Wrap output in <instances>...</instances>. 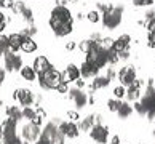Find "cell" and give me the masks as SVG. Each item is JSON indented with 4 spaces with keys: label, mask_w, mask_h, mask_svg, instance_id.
<instances>
[{
    "label": "cell",
    "mask_w": 155,
    "mask_h": 144,
    "mask_svg": "<svg viewBox=\"0 0 155 144\" xmlns=\"http://www.w3.org/2000/svg\"><path fill=\"white\" fill-rule=\"evenodd\" d=\"M7 117L15 120V122H18V120L22 119V111L18 106H8L7 107Z\"/></svg>",
    "instance_id": "7402d4cb"
},
{
    "label": "cell",
    "mask_w": 155,
    "mask_h": 144,
    "mask_svg": "<svg viewBox=\"0 0 155 144\" xmlns=\"http://www.w3.org/2000/svg\"><path fill=\"white\" fill-rule=\"evenodd\" d=\"M155 0H133V3L136 7H147V5H152Z\"/></svg>",
    "instance_id": "e575fe53"
},
{
    "label": "cell",
    "mask_w": 155,
    "mask_h": 144,
    "mask_svg": "<svg viewBox=\"0 0 155 144\" xmlns=\"http://www.w3.org/2000/svg\"><path fill=\"white\" fill-rule=\"evenodd\" d=\"M21 16H22V18H24L26 21H29V22H32V21H34L32 10H31V8H24V10H22V13H21Z\"/></svg>",
    "instance_id": "836d02e7"
},
{
    "label": "cell",
    "mask_w": 155,
    "mask_h": 144,
    "mask_svg": "<svg viewBox=\"0 0 155 144\" xmlns=\"http://www.w3.org/2000/svg\"><path fill=\"white\" fill-rule=\"evenodd\" d=\"M130 42H131V37L128 34H122L115 42H114V50L117 53H122V51H128L130 48Z\"/></svg>",
    "instance_id": "ac0fdd59"
},
{
    "label": "cell",
    "mask_w": 155,
    "mask_h": 144,
    "mask_svg": "<svg viewBox=\"0 0 155 144\" xmlns=\"http://www.w3.org/2000/svg\"><path fill=\"white\" fill-rule=\"evenodd\" d=\"M134 109H136V112L139 114V115H146V109L142 107L141 102H136V104H134Z\"/></svg>",
    "instance_id": "60d3db41"
},
{
    "label": "cell",
    "mask_w": 155,
    "mask_h": 144,
    "mask_svg": "<svg viewBox=\"0 0 155 144\" xmlns=\"http://www.w3.org/2000/svg\"><path fill=\"white\" fill-rule=\"evenodd\" d=\"M110 83V80H109L106 75L102 77V75H96L94 79H93V82H91V85H90V88L91 90H101V88H106V86Z\"/></svg>",
    "instance_id": "ffe728a7"
},
{
    "label": "cell",
    "mask_w": 155,
    "mask_h": 144,
    "mask_svg": "<svg viewBox=\"0 0 155 144\" xmlns=\"http://www.w3.org/2000/svg\"><path fill=\"white\" fill-rule=\"evenodd\" d=\"M94 42H91V40H82V42L78 43V48L83 51V53H88V51L91 50V47H93Z\"/></svg>",
    "instance_id": "f1b7e54d"
},
{
    "label": "cell",
    "mask_w": 155,
    "mask_h": 144,
    "mask_svg": "<svg viewBox=\"0 0 155 144\" xmlns=\"http://www.w3.org/2000/svg\"><path fill=\"white\" fill-rule=\"evenodd\" d=\"M3 61H5V71H8V72L21 71V67H22V58L16 53H5Z\"/></svg>",
    "instance_id": "5b68a950"
},
{
    "label": "cell",
    "mask_w": 155,
    "mask_h": 144,
    "mask_svg": "<svg viewBox=\"0 0 155 144\" xmlns=\"http://www.w3.org/2000/svg\"><path fill=\"white\" fill-rule=\"evenodd\" d=\"M19 72H21V77L24 80H27V82H34L37 77V72L34 71V67H31V66H22Z\"/></svg>",
    "instance_id": "44dd1931"
},
{
    "label": "cell",
    "mask_w": 155,
    "mask_h": 144,
    "mask_svg": "<svg viewBox=\"0 0 155 144\" xmlns=\"http://www.w3.org/2000/svg\"><path fill=\"white\" fill-rule=\"evenodd\" d=\"M35 115H37V117H40L42 120L47 119V112H45L42 107H35Z\"/></svg>",
    "instance_id": "f35d334b"
},
{
    "label": "cell",
    "mask_w": 155,
    "mask_h": 144,
    "mask_svg": "<svg viewBox=\"0 0 155 144\" xmlns=\"http://www.w3.org/2000/svg\"><path fill=\"white\" fill-rule=\"evenodd\" d=\"M21 144H31L29 141H21Z\"/></svg>",
    "instance_id": "816d5d0a"
},
{
    "label": "cell",
    "mask_w": 155,
    "mask_h": 144,
    "mask_svg": "<svg viewBox=\"0 0 155 144\" xmlns=\"http://www.w3.org/2000/svg\"><path fill=\"white\" fill-rule=\"evenodd\" d=\"M13 99L19 101L21 106L27 107V106H32L34 102H35V95H34L31 90H27V88H18L13 93Z\"/></svg>",
    "instance_id": "277c9868"
},
{
    "label": "cell",
    "mask_w": 155,
    "mask_h": 144,
    "mask_svg": "<svg viewBox=\"0 0 155 144\" xmlns=\"http://www.w3.org/2000/svg\"><path fill=\"white\" fill-rule=\"evenodd\" d=\"M122 15H123V7L122 5H118V7H112L110 11H107V13L102 15V26L109 31H112V29H115L117 26H120V22H122Z\"/></svg>",
    "instance_id": "3957f363"
},
{
    "label": "cell",
    "mask_w": 155,
    "mask_h": 144,
    "mask_svg": "<svg viewBox=\"0 0 155 144\" xmlns=\"http://www.w3.org/2000/svg\"><path fill=\"white\" fill-rule=\"evenodd\" d=\"M35 144H53L51 141H47V139H43V138H38V139L35 141Z\"/></svg>",
    "instance_id": "7dc6e473"
},
{
    "label": "cell",
    "mask_w": 155,
    "mask_h": 144,
    "mask_svg": "<svg viewBox=\"0 0 155 144\" xmlns=\"http://www.w3.org/2000/svg\"><path fill=\"white\" fill-rule=\"evenodd\" d=\"M34 71L37 72V75H42L43 72H47L50 67H53L50 64V61L47 59V56H37L35 59H34Z\"/></svg>",
    "instance_id": "5bb4252c"
},
{
    "label": "cell",
    "mask_w": 155,
    "mask_h": 144,
    "mask_svg": "<svg viewBox=\"0 0 155 144\" xmlns=\"http://www.w3.org/2000/svg\"><path fill=\"white\" fill-rule=\"evenodd\" d=\"M97 10L102 11V13H107V11H110L112 10V5L110 3H97Z\"/></svg>",
    "instance_id": "d590c367"
},
{
    "label": "cell",
    "mask_w": 155,
    "mask_h": 144,
    "mask_svg": "<svg viewBox=\"0 0 155 144\" xmlns=\"http://www.w3.org/2000/svg\"><path fill=\"white\" fill-rule=\"evenodd\" d=\"M50 27L53 29L54 35L58 37H66L72 32V22H58V21L50 19Z\"/></svg>",
    "instance_id": "30bf717a"
},
{
    "label": "cell",
    "mask_w": 155,
    "mask_h": 144,
    "mask_svg": "<svg viewBox=\"0 0 155 144\" xmlns=\"http://www.w3.org/2000/svg\"><path fill=\"white\" fill-rule=\"evenodd\" d=\"M149 47L155 48V31L149 32Z\"/></svg>",
    "instance_id": "ab89813d"
},
{
    "label": "cell",
    "mask_w": 155,
    "mask_h": 144,
    "mask_svg": "<svg viewBox=\"0 0 155 144\" xmlns=\"http://www.w3.org/2000/svg\"><path fill=\"white\" fill-rule=\"evenodd\" d=\"M131 112H133V107H131L128 102H122V104H120V107H118V111H117V114H118V117H120V119L130 117Z\"/></svg>",
    "instance_id": "cb8c5ba5"
},
{
    "label": "cell",
    "mask_w": 155,
    "mask_h": 144,
    "mask_svg": "<svg viewBox=\"0 0 155 144\" xmlns=\"http://www.w3.org/2000/svg\"><path fill=\"white\" fill-rule=\"evenodd\" d=\"M94 125H96L94 115H88V117H85V119L82 120V123H80L78 128H80V130H83V131H90Z\"/></svg>",
    "instance_id": "603a6c76"
},
{
    "label": "cell",
    "mask_w": 155,
    "mask_h": 144,
    "mask_svg": "<svg viewBox=\"0 0 155 144\" xmlns=\"http://www.w3.org/2000/svg\"><path fill=\"white\" fill-rule=\"evenodd\" d=\"M58 130H59L66 138H72V139H74V138L78 136V130H80V128L75 125V122H69V123L61 122V123L58 125Z\"/></svg>",
    "instance_id": "7c38bea8"
},
{
    "label": "cell",
    "mask_w": 155,
    "mask_h": 144,
    "mask_svg": "<svg viewBox=\"0 0 155 144\" xmlns=\"http://www.w3.org/2000/svg\"><path fill=\"white\" fill-rule=\"evenodd\" d=\"M3 80H5V71H3V69H0V86H2Z\"/></svg>",
    "instance_id": "c3c4849f"
},
{
    "label": "cell",
    "mask_w": 155,
    "mask_h": 144,
    "mask_svg": "<svg viewBox=\"0 0 155 144\" xmlns=\"http://www.w3.org/2000/svg\"><path fill=\"white\" fill-rule=\"evenodd\" d=\"M40 135H42V131H40V126L34 125L32 122H27L24 126H22V138H24V141H29V142H35Z\"/></svg>",
    "instance_id": "ba28073f"
},
{
    "label": "cell",
    "mask_w": 155,
    "mask_h": 144,
    "mask_svg": "<svg viewBox=\"0 0 155 144\" xmlns=\"http://www.w3.org/2000/svg\"><path fill=\"white\" fill-rule=\"evenodd\" d=\"M74 48H75V42H67L66 43V50L67 51H72Z\"/></svg>",
    "instance_id": "f6af8a7d"
},
{
    "label": "cell",
    "mask_w": 155,
    "mask_h": 144,
    "mask_svg": "<svg viewBox=\"0 0 155 144\" xmlns=\"http://www.w3.org/2000/svg\"><path fill=\"white\" fill-rule=\"evenodd\" d=\"M21 111H22V119H27L29 122L34 119V115H35V109L31 107V106H27V107H24V109H21Z\"/></svg>",
    "instance_id": "484cf974"
},
{
    "label": "cell",
    "mask_w": 155,
    "mask_h": 144,
    "mask_svg": "<svg viewBox=\"0 0 155 144\" xmlns=\"http://www.w3.org/2000/svg\"><path fill=\"white\" fill-rule=\"evenodd\" d=\"M61 82H62L61 72L58 69H53V67H50L47 72H43L42 75H38V83L45 90H56Z\"/></svg>",
    "instance_id": "7a4b0ae2"
},
{
    "label": "cell",
    "mask_w": 155,
    "mask_h": 144,
    "mask_svg": "<svg viewBox=\"0 0 155 144\" xmlns=\"http://www.w3.org/2000/svg\"><path fill=\"white\" fill-rule=\"evenodd\" d=\"M50 19L58 21V22H72V16H71L69 8L58 5V7H54L53 10H51V18Z\"/></svg>",
    "instance_id": "9c48e42d"
},
{
    "label": "cell",
    "mask_w": 155,
    "mask_h": 144,
    "mask_svg": "<svg viewBox=\"0 0 155 144\" xmlns=\"http://www.w3.org/2000/svg\"><path fill=\"white\" fill-rule=\"evenodd\" d=\"M75 2H78V0H67V3H75Z\"/></svg>",
    "instance_id": "f907efd6"
},
{
    "label": "cell",
    "mask_w": 155,
    "mask_h": 144,
    "mask_svg": "<svg viewBox=\"0 0 155 144\" xmlns=\"http://www.w3.org/2000/svg\"><path fill=\"white\" fill-rule=\"evenodd\" d=\"M114 42H115V40L114 39H110V37H106V39H102L101 40V47L104 48L106 51H110V50H114Z\"/></svg>",
    "instance_id": "d4e9b609"
},
{
    "label": "cell",
    "mask_w": 155,
    "mask_h": 144,
    "mask_svg": "<svg viewBox=\"0 0 155 144\" xmlns=\"http://www.w3.org/2000/svg\"><path fill=\"white\" fill-rule=\"evenodd\" d=\"M78 69H80V77L82 79H91V77L94 79L97 75V72H99V69H97L94 64H90V62H87V61H85Z\"/></svg>",
    "instance_id": "e0dca14e"
},
{
    "label": "cell",
    "mask_w": 155,
    "mask_h": 144,
    "mask_svg": "<svg viewBox=\"0 0 155 144\" xmlns=\"http://www.w3.org/2000/svg\"><path fill=\"white\" fill-rule=\"evenodd\" d=\"M110 144H120V138L118 136H114L110 139Z\"/></svg>",
    "instance_id": "681fc988"
},
{
    "label": "cell",
    "mask_w": 155,
    "mask_h": 144,
    "mask_svg": "<svg viewBox=\"0 0 155 144\" xmlns=\"http://www.w3.org/2000/svg\"><path fill=\"white\" fill-rule=\"evenodd\" d=\"M87 62H90V64H94L97 69H102L106 64H109L107 62V51L101 47L99 43H93V47H91V50L87 53Z\"/></svg>",
    "instance_id": "6da1fadb"
},
{
    "label": "cell",
    "mask_w": 155,
    "mask_h": 144,
    "mask_svg": "<svg viewBox=\"0 0 155 144\" xmlns=\"http://www.w3.org/2000/svg\"><path fill=\"white\" fill-rule=\"evenodd\" d=\"M67 117L71 119V122H77V120L80 119V115H78V112H75V111H69V112H67Z\"/></svg>",
    "instance_id": "74e56055"
},
{
    "label": "cell",
    "mask_w": 155,
    "mask_h": 144,
    "mask_svg": "<svg viewBox=\"0 0 155 144\" xmlns=\"http://www.w3.org/2000/svg\"><path fill=\"white\" fill-rule=\"evenodd\" d=\"M120 102L118 99H109L107 101V106H109V111H112V112H117L118 111V107H120Z\"/></svg>",
    "instance_id": "1f68e13d"
},
{
    "label": "cell",
    "mask_w": 155,
    "mask_h": 144,
    "mask_svg": "<svg viewBox=\"0 0 155 144\" xmlns=\"http://www.w3.org/2000/svg\"><path fill=\"white\" fill-rule=\"evenodd\" d=\"M118 80H120V83H122L123 86H130V85H133L136 82V69L133 66H125L120 69V72H118Z\"/></svg>",
    "instance_id": "8992f818"
},
{
    "label": "cell",
    "mask_w": 155,
    "mask_h": 144,
    "mask_svg": "<svg viewBox=\"0 0 155 144\" xmlns=\"http://www.w3.org/2000/svg\"><path fill=\"white\" fill-rule=\"evenodd\" d=\"M59 91L61 95H66V93H69V86H67V83H64V82H61L59 85H58V88H56Z\"/></svg>",
    "instance_id": "8d00e7d4"
},
{
    "label": "cell",
    "mask_w": 155,
    "mask_h": 144,
    "mask_svg": "<svg viewBox=\"0 0 155 144\" xmlns=\"http://www.w3.org/2000/svg\"><path fill=\"white\" fill-rule=\"evenodd\" d=\"M22 37L21 32H13L8 35V51L7 53H16L21 47V42H22Z\"/></svg>",
    "instance_id": "9a60e30c"
},
{
    "label": "cell",
    "mask_w": 155,
    "mask_h": 144,
    "mask_svg": "<svg viewBox=\"0 0 155 144\" xmlns=\"http://www.w3.org/2000/svg\"><path fill=\"white\" fill-rule=\"evenodd\" d=\"M155 18V11L153 10H149L147 13H146V19L144 21H149V19H153Z\"/></svg>",
    "instance_id": "ee69618b"
},
{
    "label": "cell",
    "mask_w": 155,
    "mask_h": 144,
    "mask_svg": "<svg viewBox=\"0 0 155 144\" xmlns=\"http://www.w3.org/2000/svg\"><path fill=\"white\" fill-rule=\"evenodd\" d=\"M35 34H37V29L34 27V26H29V27L22 29L21 35H22V37H32V35H35Z\"/></svg>",
    "instance_id": "d6a6232c"
},
{
    "label": "cell",
    "mask_w": 155,
    "mask_h": 144,
    "mask_svg": "<svg viewBox=\"0 0 155 144\" xmlns=\"http://www.w3.org/2000/svg\"><path fill=\"white\" fill-rule=\"evenodd\" d=\"M0 5H2V7L3 8H13V5H15V2H13V0H2V3H0Z\"/></svg>",
    "instance_id": "b9f144b4"
},
{
    "label": "cell",
    "mask_w": 155,
    "mask_h": 144,
    "mask_svg": "<svg viewBox=\"0 0 155 144\" xmlns=\"http://www.w3.org/2000/svg\"><path fill=\"white\" fill-rule=\"evenodd\" d=\"M114 96L117 98V99H122V98L126 95V90H125V86L123 85H118V86H115V88H114Z\"/></svg>",
    "instance_id": "f546056e"
},
{
    "label": "cell",
    "mask_w": 155,
    "mask_h": 144,
    "mask_svg": "<svg viewBox=\"0 0 155 144\" xmlns=\"http://www.w3.org/2000/svg\"><path fill=\"white\" fill-rule=\"evenodd\" d=\"M77 79H80V69L75 66V64H69L66 67V71L61 74V80L64 83H69V82H75Z\"/></svg>",
    "instance_id": "4fadbf2b"
},
{
    "label": "cell",
    "mask_w": 155,
    "mask_h": 144,
    "mask_svg": "<svg viewBox=\"0 0 155 144\" xmlns=\"http://www.w3.org/2000/svg\"><path fill=\"white\" fill-rule=\"evenodd\" d=\"M21 51H24V53H34V51L37 50V43H35V40H34L32 37H24L22 39V42H21V47H19Z\"/></svg>",
    "instance_id": "d6986e66"
},
{
    "label": "cell",
    "mask_w": 155,
    "mask_h": 144,
    "mask_svg": "<svg viewBox=\"0 0 155 144\" xmlns=\"http://www.w3.org/2000/svg\"><path fill=\"white\" fill-rule=\"evenodd\" d=\"M87 18H88V21H90V22H93V24H96V22H99V21H101L99 11H96V10L90 11V13L87 15Z\"/></svg>",
    "instance_id": "4dcf8cb0"
},
{
    "label": "cell",
    "mask_w": 155,
    "mask_h": 144,
    "mask_svg": "<svg viewBox=\"0 0 155 144\" xmlns=\"http://www.w3.org/2000/svg\"><path fill=\"white\" fill-rule=\"evenodd\" d=\"M69 98L75 102V106L78 107V109H82V107H85L87 106V102H88V96H87V93H83L80 88H72V90H69Z\"/></svg>",
    "instance_id": "8fae6325"
},
{
    "label": "cell",
    "mask_w": 155,
    "mask_h": 144,
    "mask_svg": "<svg viewBox=\"0 0 155 144\" xmlns=\"http://www.w3.org/2000/svg\"><path fill=\"white\" fill-rule=\"evenodd\" d=\"M118 59H120V58H118V53L115 50L107 51V62H109V64H117Z\"/></svg>",
    "instance_id": "83f0119b"
},
{
    "label": "cell",
    "mask_w": 155,
    "mask_h": 144,
    "mask_svg": "<svg viewBox=\"0 0 155 144\" xmlns=\"http://www.w3.org/2000/svg\"><path fill=\"white\" fill-rule=\"evenodd\" d=\"M0 3H2V0H0Z\"/></svg>",
    "instance_id": "f5cc1de1"
},
{
    "label": "cell",
    "mask_w": 155,
    "mask_h": 144,
    "mask_svg": "<svg viewBox=\"0 0 155 144\" xmlns=\"http://www.w3.org/2000/svg\"><path fill=\"white\" fill-rule=\"evenodd\" d=\"M90 136L93 138L96 142L106 144L107 139H109V128L104 126V125H101V123H96L93 128L90 130Z\"/></svg>",
    "instance_id": "52a82bcc"
},
{
    "label": "cell",
    "mask_w": 155,
    "mask_h": 144,
    "mask_svg": "<svg viewBox=\"0 0 155 144\" xmlns=\"http://www.w3.org/2000/svg\"><path fill=\"white\" fill-rule=\"evenodd\" d=\"M106 77H107L109 80H112L114 77H115V71H114V67H109V69H107V74H106Z\"/></svg>",
    "instance_id": "7bdbcfd3"
},
{
    "label": "cell",
    "mask_w": 155,
    "mask_h": 144,
    "mask_svg": "<svg viewBox=\"0 0 155 144\" xmlns=\"http://www.w3.org/2000/svg\"><path fill=\"white\" fill-rule=\"evenodd\" d=\"M141 88H142V80H136L133 85H130L128 90H126V98H128V101H137L139 99V96L142 95Z\"/></svg>",
    "instance_id": "2e32d148"
},
{
    "label": "cell",
    "mask_w": 155,
    "mask_h": 144,
    "mask_svg": "<svg viewBox=\"0 0 155 144\" xmlns=\"http://www.w3.org/2000/svg\"><path fill=\"white\" fill-rule=\"evenodd\" d=\"M8 51V37L0 34V55H5Z\"/></svg>",
    "instance_id": "4316f807"
},
{
    "label": "cell",
    "mask_w": 155,
    "mask_h": 144,
    "mask_svg": "<svg viewBox=\"0 0 155 144\" xmlns=\"http://www.w3.org/2000/svg\"><path fill=\"white\" fill-rule=\"evenodd\" d=\"M75 85H77V88H80V90H82L83 86H85V82H83L82 79H77V80H75Z\"/></svg>",
    "instance_id": "bcb514c9"
}]
</instances>
